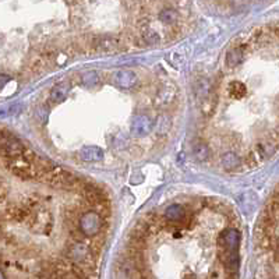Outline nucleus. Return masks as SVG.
<instances>
[{"label": "nucleus", "mask_w": 279, "mask_h": 279, "mask_svg": "<svg viewBox=\"0 0 279 279\" xmlns=\"http://www.w3.org/2000/svg\"><path fill=\"white\" fill-rule=\"evenodd\" d=\"M239 243H240V232L233 226L223 229L218 236L216 254L221 264L225 267L226 274H237L240 264Z\"/></svg>", "instance_id": "obj_1"}, {"label": "nucleus", "mask_w": 279, "mask_h": 279, "mask_svg": "<svg viewBox=\"0 0 279 279\" xmlns=\"http://www.w3.org/2000/svg\"><path fill=\"white\" fill-rule=\"evenodd\" d=\"M41 182L50 184L53 187H60V189H66V190H77V192H81V189L84 186V182L80 177L60 166H55L48 173L43 174Z\"/></svg>", "instance_id": "obj_2"}, {"label": "nucleus", "mask_w": 279, "mask_h": 279, "mask_svg": "<svg viewBox=\"0 0 279 279\" xmlns=\"http://www.w3.org/2000/svg\"><path fill=\"white\" fill-rule=\"evenodd\" d=\"M28 228L31 232L38 235H49L53 229V215L43 207H38L29 212Z\"/></svg>", "instance_id": "obj_3"}, {"label": "nucleus", "mask_w": 279, "mask_h": 279, "mask_svg": "<svg viewBox=\"0 0 279 279\" xmlns=\"http://www.w3.org/2000/svg\"><path fill=\"white\" fill-rule=\"evenodd\" d=\"M4 165L14 176H17L22 180H38V173L32 162L27 161L22 156L17 158H6Z\"/></svg>", "instance_id": "obj_4"}, {"label": "nucleus", "mask_w": 279, "mask_h": 279, "mask_svg": "<svg viewBox=\"0 0 279 279\" xmlns=\"http://www.w3.org/2000/svg\"><path fill=\"white\" fill-rule=\"evenodd\" d=\"M105 223L106 221H104L95 211H84L78 219L77 228L86 237H94L104 232Z\"/></svg>", "instance_id": "obj_5"}, {"label": "nucleus", "mask_w": 279, "mask_h": 279, "mask_svg": "<svg viewBox=\"0 0 279 279\" xmlns=\"http://www.w3.org/2000/svg\"><path fill=\"white\" fill-rule=\"evenodd\" d=\"M81 193L86 198L87 204H89L94 210L98 208V207H102V205H106V204H110L109 201V197L106 192L95 183H88V182H84V186L81 189Z\"/></svg>", "instance_id": "obj_6"}, {"label": "nucleus", "mask_w": 279, "mask_h": 279, "mask_svg": "<svg viewBox=\"0 0 279 279\" xmlns=\"http://www.w3.org/2000/svg\"><path fill=\"white\" fill-rule=\"evenodd\" d=\"M177 98V88L173 83H164L161 84L154 98L155 107L158 109H166L176 102Z\"/></svg>", "instance_id": "obj_7"}, {"label": "nucleus", "mask_w": 279, "mask_h": 279, "mask_svg": "<svg viewBox=\"0 0 279 279\" xmlns=\"http://www.w3.org/2000/svg\"><path fill=\"white\" fill-rule=\"evenodd\" d=\"M91 48L96 53H112L120 48V39L116 37H102V38L92 39Z\"/></svg>", "instance_id": "obj_8"}, {"label": "nucleus", "mask_w": 279, "mask_h": 279, "mask_svg": "<svg viewBox=\"0 0 279 279\" xmlns=\"http://www.w3.org/2000/svg\"><path fill=\"white\" fill-rule=\"evenodd\" d=\"M250 45L247 42H243V43H237L235 48L229 50V53L226 55V64L231 68H235L236 66L241 64L246 56H247V52H249Z\"/></svg>", "instance_id": "obj_9"}, {"label": "nucleus", "mask_w": 279, "mask_h": 279, "mask_svg": "<svg viewBox=\"0 0 279 279\" xmlns=\"http://www.w3.org/2000/svg\"><path fill=\"white\" fill-rule=\"evenodd\" d=\"M25 148H27V147L22 144L19 138H16L14 135H11L9 140L4 143V145L1 147L0 151H3L4 158H17V156H21V155L24 154Z\"/></svg>", "instance_id": "obj_10"}, {"label": "nucleus", "mask_w": 279, "mask_h": 279, "mask_svg": "<svg viewBox=\"0 0 279 279\" xmlns=\"http://www.w3.org/2000/svg\"><path fill=\"white\" fill-rule=\"evenodd\" d=\"M6 216L9 221L16 222V223H22L27 222L29 216V211L24 207V204H13L6 210Z\"/></svg>", "instance_id": "obj_11"}, {"label": "nucleus", "mask_w": 279, "mask_h": 279, "mask_svg": "<svg viewBox=\"0 0 279 279\" xmlns=\"http://www.w3.org/2000/svg\"><path fill=\"white\" fill-rule=\"evenodd\" d=\"M152 130V122L150 120L148 116H137L131 125V133L135 137H144Z\"/></svg>", "instance_id": "obj_12"}, {"label": "nucleus", "mask_w": 279, "mask_h": 279, "mask_svg": "<svg viewBox=\"0 0 279 279\" xmlns=\"http://www.w3.org/2000/svg\"><path fill=\"white\" fill-rule=\"evenodd\" d=\"M115 84L123 89L134 88L137 84V76L130 70H120L115 74Z\"/></svg>", "instance_id": "obj_13"}, {"label": "nucleus", "mask_w": 279, "mask_h": 279, "mask_svg": "<svg viewBox=\"0 0 279 279\" xmlns=\"http://www.w3.org/2000/svg\"><path fill=\"white\" fill-rule=\"evenodd\" d=\"M265 156H267V154L264 151L262 144L257 145L256 148H253L250 152H249L247 158H246V164L249 165L250 168H257V166H260L264 162Z\"/></svg>", "instance_id": "obj_14"}, {"label": "nucleus", "mask_w": 279, "mask_h": 279, "mask_svg": "<svg viewBox=\"0 0 279 279\" xmlns=\"http://www.w3.org/2000/svg\"><path fill=\"white\" fill-rule=\"evenodd\" d=\"M80 158L86 162H98L102 161L104 158V151L98 147H84L80 151Z\"/></svg>", "instance_id": "obj_15"}, {"label": "nucleus", "mask_w": 279, "mask_h": 279, "mask_svg": "<svg viewBox=\"0 0 279 279\" xmlns=\"http://www.w3.org/2000/svg\"><path fill=\"white\" fill-rule=\"evenodd\" d=\"M68 92H70V84L63 81V83H59L58 86L52 88L50 91V99L55 101V102H63L66 98H67Z\"/></svg>", "instance_id": "obj_16"}, {"label": "nucleus", "mask_w": 279, "mask_h": 279, "mask_svg": "<svg viewBox=\"0 0 279 279\" xmlns=\"http://www.w3.org/2000/svg\"><path fill=\"white\" fill-rule=\"evenodd\" d=\"M193 154H194V156H195L198 161L205 162V161H208V158H210V155H211V151H210V147L205 144L202 140H197V141H194V144H193Z\"/></svg>", "instance_id": "obj_17"}, {"label": "nucleus", "mask_w": 279, "mask_h": 279, "mask_svg": "<svg viewBox=\"0 0 279 279\" xmlns=\"http://www.w3.org/2000/svg\"><path fill=\"white\" fill-rule=\"evenodd\" d=\"M228 92H229V96L233 99H241L247 94V88L241 81H233L228 87Z\"/></svg>", "instance_id": "obj_18"}, {"label": "nucleus", "mask_w": 279, "mask_h": 279, "mask_svg": "<svg viewBox=\"0 0 279 279\" xmlns=\"http://www.w3.org/2000/svg\"><path fill=\"white\" fill-rule=\"evenodd\" d=\"M222 166L226 169V171H235L240 166V158L233 152H228L222 156Z\"/></svg>", "instance_id": "obj_19"}, {"label": "nucleus", "mask_w": 279, "mask_h": 279, "mask_svg": "<svg viewBox=\"0 0 279 279\" xmlns=\"http://www.w3.org/2000/svg\"><path fill=\"white\" fill-rule=\"evenodd\" d=\"M159 20H161L164 24L174 25V24L179 21V13H177L174 9L161 10V13H159Z\"/></svg>", "instance_id": "obj_20"}, {"label": "nucleus", "mask_w": 279, "mask_h": 279, "mask_svg": "<svg viewBox=\"0 0 279 279\" xmlns=\"http://www.w3.org/2000/svg\"><path fill=\"white\" fill-rule=\"evenodd\" d=\"M141 41L147 43V45H158L159 43V35H158V32L154 31V29H151L150 27H147V28L141 29Z\"/></svg>", "instance_id": "obj_21"}, {"label": "nucleus", "mask_w": 279, "mask_h": 279, "mask_svg": "<svg viewBox=\"0 0 279 279\" xmlns=\"http://www.w3.org/2000/svg\"><path fill=\"white\" fill-rule=\"evenodd\" d=\"M83 84L91 88L98 86V84H99V77H98V74H96L95 71H92V73H88L86 76H83Z\"/></svg>", "instance_id": "obj_22"}, {"label": "nucleus", "mask_w": 279, "mask_h": 279, "mask_svg": "<svg viewBox=\"0 0 279 279\" xmlns=\"http://www.w3.org/2000/svg\"><path fill=\"white\" fill-rule=\"evenodd\" d=\"M6 197H7V189H6V186L0 182V204L6 200Z\"/></svg>", "instance_id": "obj_23"}, {"label": "nucleus", "mask_w": 279, "mask_h": 279, "mask_svg": "<svg viewBox=\"0 0 279 279\" xmlns=\"http://www.w3.org/2000/svg\"><path fill=\"white\" fill-rule=\"evenodd\" d=\"M10 81V77L7 74H0V91L6 87V84Z\"/></svg>", "instance_id": "obj_24"}, {"label": "nucleus", "mask_w": 279, "mask_h": 279, "mask_svg": "<svg viewBox=\"0 0 279 279\" xmlns=\"http://www.w3.org/2000/svg\"><path fill=\"white\" fill-rule=\"evenodd\" d=\"M0 279H6V277H4V274H3L1 271H0Z\"/></svg>", "instance_id": "obj_25"}]
</instances>
